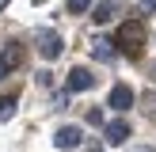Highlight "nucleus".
<instances>
[{"instance_id": "1", "label": "nucleus", "mask_w": 156, "mask_h": 152, "mask_svg": "<svg viewBox=\"0 0 156 152\" xmlns=\"http://www.w3.org/2000/svg\"><path fill=\"white\" fill-rule=\"evenodd\" d=\"M114 46H118L126 57H137V53H141V46H145V27H141V19H126V23H118Z\"/></svg>"}, {"instance_id": "2", "label": "nucleus", "mask_w": 156, "mask_h": 152, "mask_svg": "<svg viewBox=\"0 0 156 152\" xmlns=\"http://www.w3.org/2000/svg\"><path fill=\"white\" fill-rule=\"evenodd\" d=\"M34 46H38V57H46V61L61 57V50H65L57 30H34Z\"/></svg>"}, {"instance_id": "3", "label": "nucleus", "mask_w": 156, "mask_h": 152, "mask_svg": "<svg viewBox=\"0 0 156 152\" xmlns=\"http://www.w3.org/2000/svg\"><path fill=\"white\" fill-rule=\"evenodd\" d=\"M80 141H84V129L80 126H61L57 133H53V144H57V148H80Z\"/></svg>"}, {"instance_id": "4", "label": "nucleus", "mask_w": 156, "mask_h": 152, "mask_svg": "<svg viewBox=\"0 0 156 152\" xmlns=\"http://www.w3.org/2000/svg\"><path fill=\"white\" fill-rule=\"evenodd\" d=\"M103 141L107 144H126L129 141V122H122V118L107 122V126H103Z\"/></svg>"}, {"instance_id": "5", "label": "nucleus", "mask_w": 156, "mask_h": 152, "mask_svg": "<svg viewBox=\"0 0 156 152\" xmlns=\"http://www.w3.org/2000/svg\"><path fill=\"white\" fill-rule=\"evenodd\" d=\"M111 106L114 110H129V106H133V88H129V84H114L111 88Z\"/></svg>"}, {"instance_id": "6", "label": "nucleus", "mask_w": 156, "mask_h": 152, "mask_svg": "<svg viewBox=\"0 0 156 152\" xmlns=\"http://www.w3.org/2000/svg\"><path fill=\"white\" fill-rule=\"evenodd\" d=\"M91 84H95V76H91L84 65H76L73 72H69V91H88Z\"/></svg>"}, {"instance_id": "7", "label": "nucleus", "mask_w": 156, "mask_h": 152, "mask_svg": "<svg viewBox=\"0 0 156 152\" xmlns=\"http://www.w3.org/2000/svg\"><path fill=\"white\" fill-rule=\"evenodd\" d=\"M91 53H95V61H114V42L111 38H95L91 42Z\"/></svg>"}, {"instance_id": "8", "label": "nucleus", "mask_w": 156, "mask_h": 152, "mask_svg": "<svg viewBox=\"0 0 156 152\" xmlns=\"http://www.w3.org/2000/svg\"><path fill=\"white\" fill-rule=\"evenodd\" d=\"M15 61H19V50L15 46H8V50H0V76H8L15 68Z\"/></svg>"}, {"instance_id": "9", "label": "nucleus", "mask_w": 156, "mask_h": 152, "mask_svg": "<svg viewBox=\"0 0 156 152\" xmlns=\"http://www.w3.org/2000/svg\"><path fill=\"white\" fill-rule=\"evenodd\" d=\"M95 23H111L114 19V4H95V15H91Z\"/></svg>"}, {"instance_id": "10", "label": "nucleus", "mask_w": 156, "mask_h": 152, "mask_svg": "<svg viewBox=\"0 0 156 152\" xmlns=\"http://www.w3.org/2000/svg\"><path fill=\"white\" fill-rule=\"evenodd\" d=\"M88 8H95V0H69V12L73 15H84Z\"/></svg>"}, {"instance_id": "11", "label": "nucleus", "mask_w": 156, "mask_h": 152, "mask_svg": "<svg viewBox=\"0 0 156 152\" xmlns=\"http://www.w3.org/2000/svg\"><path fill=\"white\" fill-rule=\"evenodd\" d=\"M15 114V99H4V103H0V122H8Z\"/></svg>"}, {"instance_id": "12", "label": "nucleus", "mask_w": 156, "mask_h": 152, "mask_svg": "<svg viewBox=\"0 0 156 152\" xmlns=\"http://www.w3.org/2000/svg\"><path fill=\"white\" fill-rule=\"evenodd\" d=\"M88 126H103V110H88Z\"/></svg>"}, {"instance_id": "13", "label": "nucleus", "mask_w": 156, "mask_h": 152, "mask_svg": "<svg viewBox=\"0 0 156 152\" xmlns=\"http://www.w3.org/2000/svg\"><path fill=\"white\" fill-rule=\"evenodd\" d=\"M141 8L145 12H156V0H141Z\"/></svg>"}, {"instance_id": "14", "label": "nucleus", "mask_w": 156, "mask_h": 152, "mask_svg": "<svg viewBox=\"0 0 156 152\" xmlns=\"http://www.w3.org/2000/svg\"><path fill=\"white\" fill-rule=\"evenodd\" d=\"M149 72H152V80H156V65H152V68H149Z\"/></svg>"}, {"instance_id": "15", "label": "nucleus", "mask_w": 156, "mask_h": 152, "mask_svg": "<svg viewBox=\"0 0 156 152\" xmlns=\"http://www.w3.org/2000/svg\"><path fill=\"white\" fill-rule=\"evenodd\" d=\"M0 8H8V0H0Z\"/></svg>"}]
</instances>
